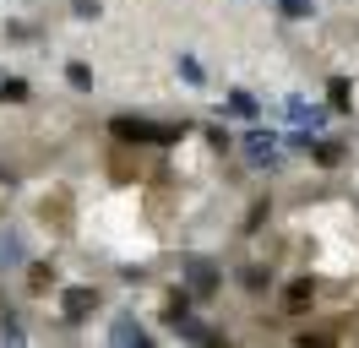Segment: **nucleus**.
<instances>
[{"label": "nucleus", "mask_w": 359, "mask_h": 348, "mask_svg": "<svg viewBox=\"0 0 359 348\" xmlns=\"http://www.w3.org/2000/svg\"><path fill=\"white\" fill-rule=\"evenodd\" d=\"M66 82H71V87H93V71L76 60V65H66Z\"/></svg>", "instance_id": "obj_10"}, {"label": "nucleus", "mask_w": 359, "mask_h": 348, "mask_svg": "<svg viewBox=\"0 0 359 348\" xmlns=\"http://www.w3.org/2000/svg\"><path fill=\"white\" fill-rule=\"evenodd\" d=\"M17 261H22V239L11 229H0V267H17Z\"/></svg>", "instance_id": "obj_4"}, {"label": "nucleus", "mask_w": 359, "mask_h": 348, "mask_svg": "<svg viewBox=\"0 0 359 348\" xmlns=\"http://www.w3.org/2000/svg\"><path fill=\"white\" fill-rule=\"evenodd\" d=\"M289 120H294V126H321V120H327V109H311V104H299V98H294V104H289Z\"/></svg>", "instance_id": "obj_5"}, {"label": "nucleus", "mask_w": 359, "mask_h": 348, "mask_svg": "<svg viewBox=\"0 0 359 348\" xmlns=\"http://www.w3.org/2000/svg\"><path fill=\"white\" fill-rule=\"evenodd\" d=\"M283 11H289V17H311L316 6H311V0H283Z\"/></svg>", "instance_id": "obj_14"}, {"label": "nucleus", "mask_w": 359, "mask_h": 348, "mask_svg": "<svg viewBox=\"0 0 359 348\" xmlns=\"http://www.w3.org/2000/svg\"><path fill=\"white\" fill-rule=\"evenodd\" d=\"M93 310H98V294H93V288H66V316L71 321H88Z\"/></svg>", "instance_id": "obj_3"}, {"label": "nucleus", "mask_w": 359, "mask_h": 348, "mask_svg": "<svg viewBox=\"0 0 359 348\" xmlns=\"http://www.w3.org/2000/svg\"><path fill=\"white\" fill-rule=\"evenodd\" d=\"M109 343H147V332H142L136 321H114L109 326Z\"/></svg>", "instance_id": "obj_6"}, {"label": "nucleus", "mask_w": 359, "mask_h": 348, "mask_svg": "<svg viewBox=\"0 0 359 348\" xmlns=\"http://www.w3.org/2000/svg\"><path fill=\"white\" fill-rule=\"evenodd\" d=\"M0 98H6V104H22L27 82H22V76H0Z\"/></svg>", "instance_id": "obj_8"}, {"label": "nucleus", "mask_w": 359, "mask_h": 348, "mask_svg": "<svg viewBox=\"0 0 359 348\" xmlns=\"http://www.w3.org/2000/svg\"><path fill=\"white\" fill-rule=\"evenodd\" d=\"M283 304H289V310H305V304H311V278L289 283V294H283Z\"/></svg>", "instance_id": "obj_7"}, {"label": "nucleus", "mask_w": 359, "mask_h": 348, "mask_svg": "<svg viewBox=\"0 0 359 348\" xmlns=\"http://www.w3.org/2000/svg\"><path fill=\"white\" fill-rule=\"evenodd\" d=\"M0 180H11V174H6V169H0Z\"/></svg>", "instance_id": "obj_15"}, {"label": "nucleus", "mask_w": 359, "mask_h": 348, "mask_svg": "<svg viewBox=\"0 0 359 348\" xmlns=\"http://www.w3.org/2000/svg\"><path fill=\"white\" fill-rule=\"evenodd\" d=\"M316 158H321V163H337V158H343V147H337V142H321V147H316Z\"/></svg>", "instance_id": "obj_12"}, {"label": "nucleus", "mask_w": 359, "mask_h": 348, "mask_svg": "<svg viewBox=\"0 0 359 348\" xmlns=\"http://www.w3.org/2000/svg\"><path fill=\"white\" fill-rule=\"evenodd\" d=\"M71 11H76V17H98L104 6H98V0H71Z\"/></svg>", "instance_id": "obj_13"}, {"label": "nucleus", "mask_w": 359, "mask_h": 348, "mask_svg": "<svg viewBox=\"0 0 359 348\" xmlns=\"http://www.w3.org/2000/svg\"><path fill=\"white\" fill-rule=\"evenodd\" d=\"M109 130L120 142H180V126H153V120H136V114H120Z\"/></svg>", "instance_id": "obj_1"}, {"label": "nucleus", "mask_w": 359, "mask_h": 348, "mask_svg": "<svg viewBox=\"0 0 359 348\" xmlns=\"http://www.w3.org/2000/svg\"><path fill=\"white\" fill-rule=\"evenodd\" d=\"M229 109H234V114H256V98H250V93H234V98H229Z\"/></svg>", "instance_id": "obj_11"}, {"label": "nucleus", "mask_w": 359, "mask_h": 348, "mask_svg": "<svg viewBox=\"0 0 359 348\" xmlns=\"http://www.w3.org/2000/svg\"><path fill=\"white\" fill-rule=\"evenodd\" d=\"M163 316H169V326H175L180 316H191V294H185V288H180L175 300H169V310H163Z\"/></svg>", "instance_id": "obj_9"}, {"label": "nucleus", "mask_w": 359, "mask_h": 348, "mask_svg": "<svg viewBox=\"0 0 359 348\" xmlns=\"http://www.w3.org/2000/svg\"><path fill=\"white\" fill-rule=\"evenodd\" d=\"M218 267H212V261H191V300H212V294H218Z\"/></svg>", "instance_id": "obj_2"}]
</instances>
